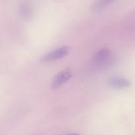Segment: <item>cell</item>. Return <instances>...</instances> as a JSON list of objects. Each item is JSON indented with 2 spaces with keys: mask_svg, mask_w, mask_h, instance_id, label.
Instances as JSON below:
<instances>
[{
  "mask_svg": "<svg viewBox=\"0 0 135 135\" xmlns=\"http://www.w3.org/2000/svg\"><path fill=\"white\" fill-rule=\"evenodd\" d=\"M109 84L112 88L123 89L129 88L131 86V82L128 79L122 76H115L109 79Z\"/></svg>",
  "mask_w": 135,
  "mask_h": 135,
  "instance_id": "obj_4",
  "label": "cell"
},
{
  "mask_svg": "<svg viewBox=\"0 0 135 135\" xmlns=\"http://www.w3.org/2000/svg\"><path fill=\"white\" fill-rule=\"evenodd\" d=\"M20 11H21V16L25 18H26V19L30 18V17L32 16L31 9L27 5H24L22 6H21V10Z\"/></svg>",
  "mask_w": 135,
  "mask_h": 135,
  "instance_id": "obj_6",
  "label": "cell"
},
{
  "mask_svg": "<svg viewBox=\"0 0 135 135\" xmlns=\"http://www.w3.org/2000/svg\"><path fill=\"white\" fill-rule=\"evenodd\" d=\"M111 57L112 53L110 50L107 47H103L95 54L93 58V61L98 65L104 66V65L109 64Z\"/></svg>",
  "mask_w": 135,
  "mask_h": 135,
  "instance_id": "obj_3",
  "label": "cell"
},
{
  "mask_svg": "<svg viewBox=\"0 0 135 135\" xmlns=\"http://www.w3.org/2000/svg\"><path fill=\"white\" fill-rule=\"evenodd\" d=\"M69 51L70 48L68 46H63V47H59L44 55L41 58L40 61L42 63H49V62L58 60L65 57L69 54Z\"/></svg>",
  "mask_w": 135,
  "mask_h": 135,
  "instance_id": "obj_1",
  "label": "cell"
},
{
  "mask_svg": "<svg viewBox=\"0 0 135 135\" xmlns=\"http://www.w3.org/2000/svg\"><path fill=\"white\" fill-rule=\"evenodd\" d=\"M117 0H96L92 6V11L93 13L98 14L105 9Z\"/></svg>",
  "mask_w": 135,
  "mask_h": 135,
  "instance_id": "obj_5",
  "label": "cell"
},
{
  "mask_svg": "<svg viewBox=\"0 0 135 135\" xmlns=\"http://www.w3.org/2000/svg\"><path fill=\"white\" fill-rule=\"evenodd\" d=\"M69 135H80L79 134H77V133H73V134H71Z\"/></svg>",
  "mask_w": 135,
  "mask_h": 135,
  "instance_id": "obj_7",
  "label": "cell"
},
{
  "mask_svg": "<svg viewBox=\"0 0 135 135\" xmlns=\"http://www.w3.org/2000/svg\"><path fill=\"white\" fill-rule=\"evenodd\" d=\"M72 76V71L67 68L58 73L51 83V86L53 89H56L68 81Z\"/></svg>",
  "mask_w": 135,
  "mask_h": 135,
  "instance_id": "obj_2",
  "label": "cell"
}]
</instances>
